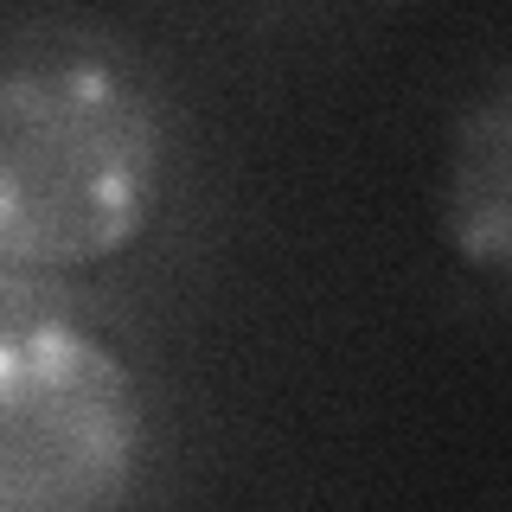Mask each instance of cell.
Masks as SVG:
<instances>
[{
    "instance_id": "6da1fadb",
    "label": "cell",
    "mask_w": 512,
    "mask_h": 512,
    "mask_svg": "<svg viewBox=\"0 0 512 512\" xmlns=\"http://www.w3.org/2000/svg\"><path fill=\"white\" fill-rule=\"evenodd\" d=\"M167 186V109L128 45L32 26L0 71V263L71 276L122 256Z\"/></svg>"
},
{
    "instance_id": "3957f363",
    "label": "cell",
    "mask_w": 512,
    "mask_h": 512,
    "mask_svg": "<svg viewBox=\"0 0 512 512\" xmlns=\"http://www.w3.org/2000/svg\"><path fill=\"white\" fill-rule=\"evenodd\" d=\"M436 218L468 269L512 276V71L493 77L448 128Z\"/></svg>"
},
{
    "instance_id": "7a4b0ae2",
    "label": "cell",
    "mask_w": 512,
    "mask_h": 512,
    "mask_svg": "<svg viewBox=\"0 0 512 512\" xmlns=\"http://www.w3.org/2000/svg\"><path fill=\"white\" fill-rule=\"evenodd\" d=\"M148 448L135 372L20 269L0 282V506L109 512L128 500Z\"/></svg>"
}]
</instances>
